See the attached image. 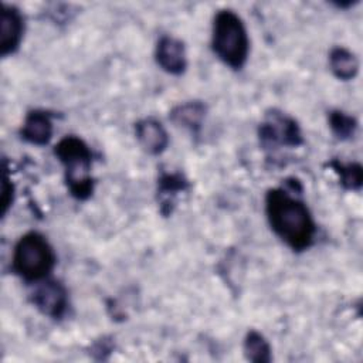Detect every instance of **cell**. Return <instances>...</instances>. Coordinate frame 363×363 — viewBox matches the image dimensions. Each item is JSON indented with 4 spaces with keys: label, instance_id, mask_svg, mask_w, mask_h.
Listing matches in <instances>:
<instances>
[{
    "label": "cell",
    "instance_id": "cell-3",
    "mask_svg": "<svg viewBox=\"0 0 363 363\" xmlns=\"http://www.w3.org/2000/svg\"><path fill=\"white\" fill-rule=\"evenodd\" d=\"M55 156L64 166L65 184L69 194L77 200H86L94 193L92 152L89 146L78 136L62 138L54 147Z\"/></svg>",
    "mask_w": 363,
    "mask_h": 363
},
{
    "label": "cell",
    "instance_id": "cell-15",
    "mask_svg": "<svg viewBox=\"0 0 363 363\" xmlns=\"http://www.w3.org/2000/svg\"><path fill=\"white\" fill-rule=\"evenodd\" d=\"M328 164L339 176L343 189L360 190L363 183V169L359 163H342L339 160H332Z\"/></svg>",
    "mask_w": 363,
    "mask_h": 363
},
{
    "label": "cell",
    "instance_id": "cell-11",
    "mask_svg": "<svg viewBox=\"0 0 363 363\" xmlns=\"http://www.w3.org/2000/svg\"><path fill=\"white\" fill-rule=\"evenodd\" d=\"M207 113V106L201 101H187L176 105L170 111V119L174 125L182 126L191 133H199Z\"/></svg>",
    "mask_w": 363,
    "mask_h": 363
},
{
    "label": "cell",
    "instance_id": "cell-4",
    "mask_svg": "<svg viewBox=\"0 0 363 363\" xmlns=\"http://www.w3.org/2000/svg\"><path fill=\"white\" fill-rule=\"evenodd\" d=\"M57 257L48 240L30 231L20 237L13 251V271L27 282H40L54 269Z\"/></svg>",
    "mask_w": 363,
    "mask_h": 363
},
{
    "label": "cell",
    "instance_id": "cell-14",
    "mask_svg": "<svg viewBox=\"0 0 363 363\" xmlns=\"http://www.w3.org/2000/svg\"><path fill=\"white\" fill-rule=\"evenodd\" d=\"M244 356L250 362L255 363H269L272 356H271V346L268 340L257 330L251 329L247 332L244 337V345H242Z\"/></svg>",
    "mask_w": 363,
    "mask_h": 363
},
{
    "label": "cell",
    "instance_id": "cell-17",
    "mask_svg": "<svg viewBox=\"0 0 363 363\" xmlns=\"http://www.w3.org/2000/svg\"><path fill=\"white\" fill-rule=\"evenodd\" d=\"M13 196H14V187L11 184V180L7 176V172L4 173L3 177V186H1V204H3V216L9 211L11 203H13Z\"/></svg>",
    "mask_w": 363,
    "mask_h": 363
},
{
    "label": "cell",
    "instance_id": "cell-7",
    "mask_svg": "<svg viewBox=\"0 0 363 363\" xmlns=\"http://www.w3.org/2000/svg\"><path fill=\"white\" fill-rule=\"evenodd\" d=\"M24 17L14 6L4 4L0 13V54L7 57L14 54L23 40Z\"/></svg>",
    "mask_w": 363,
    "mask_h": 363
},
{
    "label": "cell",
    "instance_id": "cell-10",
    "mask_svg": "<svg viewBox=\"0 0 363 363\" xmlns=\"http://www.w3.org/2000/svg\"><path fill=\"white\" fill-rule=\"evenodd\" d=\"M52 119L51 115L41 109L30 111L20 129V136L26 142L37 146L47 145L52 138Z\"/></svg>",
    "mask_w": 363,
    "mask_h": 363
},
{
    "label": "cell",
    "instance_id": "cell-5",
    "mask_svg": "<svg viewBox=\"0 0 363 363\" xmlns=\"http://www.w3.org/2000/svg\"><path fill=\"white\" fill-rule=\"evenodd\" d=\"M258 136L265 149H277L279 146L296 147L303 143L298 122L277 109H272L265 115V119L259 123Z\"/></svg>",
    "mask_w": 363,
    "mask_h": 363
},
{
    "label": "cell",
    "instance_id": "cell-2",
    "mask_svg": "<svg viewBox=\"0 0 363 363\" xmlns=\"http://www.w3.org/2000/svg\"><path fill=\"white\" fill-rule=\"evenodd\" d=\"M211 48L220 61L233 69H241L248 58L250 38L241 17L233 10H220L211 28Z\"/></svg>",
    "mask_w": 363,
    "mask_h": 363
},
{
    "label": "cell",
    "instance_id": "cell-9",
    "mask_svg": "<svg viewBox=\"0 0 363 363\" xmlns=\"http://www.w3.org/2000/svg\"><path fill=\"white\" fill-rule=\"evenodd\" d=\"M135 135L145 152L149 155H160L169 145V135L163 125L155 118H145L136 122Z\"/></svg>",
    "mask_w": 363,
    "mask_h": 363
},
{
    "label": "cell",
    "instance_id": "cell-8",
    "mask_svg": "<svg viewBox=\"0 0 363 363\" xmlns=\"http://www.w3.org/2000/svg\"><path fill=\"white\" fill-rule=\"evenodd\" d=\"M155 58L157 65L172 75H182L187 68L184 43L173 35H162L156 44Z\"/></svg>",
    "mask_w": 363,
    "mask_h": 363
},
{
    "label": "cell",
    "instance_id": "cell-16",
    "mask_svg": "<svg viewBox=\"0 0 363 363\" xmlns=\"http://www.w3.org/2000/svg\"><path fill=\"white\" fill-rule=\"evenodd\" d=\"M328 122H329V126H330L333 135L340 140H347V139L353 138V135L356 133V129H357L356 118L343 111H339V109L329 112Z\"/></svg>",
    "mask_w": 363,
    "mask_h": 363
},
{
    "label": "cell",
    "instance_id": "cell-13",
    "mask_svg": "<svg viewBox=\"0 0 363 363\" xmlns=\"http://www.w3.org/2000/svg\"><path fill=\"white\" fill-rule=\"evenodd\" d=\"M329 67L336 78L350 81L359 72V60L347 48L333 47L329 52Z\"/></svg>",
    "mask_w": 363,
    "mask_h": 363
},
{
    "label": "cell",
    "instance_id": "cell-6",
    "mask_svg": "<svg viewBox=\"0 0 363 363\" xmlns=\"http://www.w3.org/2000/svg\"><path fill=\"white\" fill-rule=\"evenodd\" d=\"M33 305L45 316L61 319L68 308V292L55 279H43L31 294Z\"/></svg>",
    "mask_w": 363,
    "mask_h": 363
},
{
    "label": "cell",
    "instance_id": "cell-12",
    "mask_svg": "<svg viewBox=\"0 0 363 363\" xmlns=\"http://www.w3.org/2000/svg\"><path fill=\"white\" fill-rule=\"evenodd\" d=\"M189 180L182 173H162L157 180V196L160 203V211L167 216L172 213L174 199L179 193L189 190Z\"/></svg>",
    "mask_w": 363,
    "mask_h": 363
},
{
    "label": "cell",
    "instance_id": "cell-1",
    "mask_svg": "<svg viewBox=\"0 0 363 363\" xmlns=\"http://www.w3.org/2000/svg\"><path fill=\"white\" fill-rule=\"evenodd\" d=\"M298 183V180H296ZM269 189L265 194V214L272 231L294 251H303L313 244L316 224L308 206L294 193L301 187Z\"/></svg>",
    "mask_w": 363,
    "mask_h": 363
}]
</instances>
